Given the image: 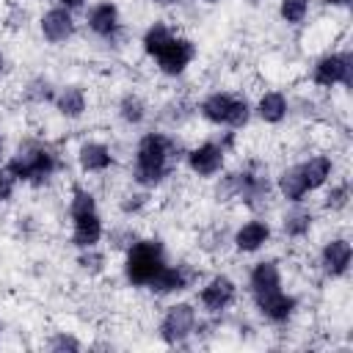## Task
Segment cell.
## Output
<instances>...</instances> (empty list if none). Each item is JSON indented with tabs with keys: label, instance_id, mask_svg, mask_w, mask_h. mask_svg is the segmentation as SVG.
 Returning a JSON list of instances; mask_svg holds the SVG:
<instances>
[{
	"label": "cell",
	"instance_id": "obj_1",
	"mask_svg": "<svg viewBox=\"0 0 353 353\" xmlns=\"http://www.w3.org/2000/svg\"><path fill=\"white\" fill-rule=\"evenodd\" d=\"M182 141L176 132L163 130L157 124L146 127L138 132L132 152H130V165H127V179L130 185H138L143 190H160L174 171L182 165Z\"/></svg>",
	"mask_w": 353,
	"mask_h": 353
},
{
	"label": "cell",
	"instance_id": "obj_2",
	"mask_svg": "<svg viewBox=\"0 0 353 353\" xmlns=\"http://www.w3.org/2000/svg\"><path fill=\"white\" fill-rule=\"evenodd\" d=\"M210 185L218 204H237L248 212H268L276 199L273 171L259 157H245L234 165H226V171L218 174Z\"/></svg>",
	"mask_w": 353,
	"mask_h": 353
},
{
	"label": "cell",
	"instance_id": "obj_3",
	"mask_svg": "<svg viewBox=\"0 0 353 353\" xmlns=\"http://www.w3.org/2000/svg\"><path fill=\"white\" fill-rule=\"evenodd\" d=\"M3 165L17 176L22 188H30V190L50 188L66 168L61 146L44 135H22L11 146Z\"/></svg>",
	"mask_w": 353,
	"mask_h": 353
},
{
	"label": "cell",
	"instance_id": "obj_4",
	"mask_svg": "<svg viewBox=\"0 0 353 353\" xmlns=\"http://www.w3.org/2000/svg\"><path fill=\"white\" fill-rule=\"evenodd\" d=\"M196 119L212 130L243 132L254 121L251 97L234 88H210L196 99Z\"/></svg>",
	"mask_w": 353,
	"mask_h": 353
},
{
	"label": "cell",
	"instance_id": "obj_5",
	"mask_svg": "<svg viewBox=\"0 0 353 353\" xmlns=\"http://www.w3.org/2000/svg\"><path fill=\"white\" fill-rule=\"evenodd\" d=\"M237 135L229 130H218V135H207L182 152V165L185 171L199 179V182H212L218 174L226 171L232 154L237 152Z\"/></svg>",
	"mask_w": 353,
	"mask_h": 353
},
{
	"label": "cell",
	"instance_id": "obj_6",
	"mask_svg": "<svg viewBox=\"0 0 353 353\" xmlns=\"http://www.w3.org/2000/svg\"><path fill=\"white\" fill-rule=\"evenodd\" d=\"M168 245L160 234H141L124 254H121V281L130 290H146L154 273L168 262Z\"/></svg>",
	"mask_w": 353,
	"mask_h": 353
},
{
	"label": "cell",
	"instance_id": "obj_7",
	"mask_svg": "<svg viewBox=\"0 0 353 353\" xmlns=\"http://www.w3.org/2000/svg\"><path fill=\"white\" fill-rule=\"evenodd\" d=\"M201 320V312L196 306V301L190 298H168V303L160 309L154 334L160 339V345L165 347H188L196 339V325Z\"/></svg>",
	"mask_w": 353,
	"mask_h": 353
},
{
	"label": "cell",
	"instance_id": "obj_8",
	"mask_svg": "<svg viewBox=\"0 0 353 353\" xmlns=\"http://www.w3.org/2000/svg\"><path fill=\"white\" fill-rule=\"evenodd\" d=\"M306 77L314 91H323V94H331L336 88L347 91L353 85V50L350 47H328V50L317 52L309 61Z\"/></svg>",
	"mask_w": 353,
	"mask_h": 353
},
{
	"label": "cell",
	"instance_id": "obj_9",
	"mask_svg": "<svg viewBox=\"0 0 353 353\" xmlns=\"http://www.w3.org/2000/svg\"><path fill=\"white\" fill-rule=\"evenodd\" d=\"M83 30L99 41L102 47H113L119 50L124 44V36H127V19H124V11L116 0H91L85 8H83V19H80Z\"/></svg>",
	"mask_w": 353,
	"mask_h": 353
},
{
	"label": "cell",
	"instance_id": "obj_10",
	"mask_svg": "<svg viewBox=\"0 0 353 353\" xmlns=\"http://www.w3.org/2000/svg\"><path fill=\"white\" fill-rule=\"evenodd\" d=\"M196 306L204 317H215L223 320L240 301V281L226 273V270H215L199 279L196 284Z\"/></svg>",
	"mask_w": 353,
	"mask_h": 353
},
{
	"label": "cell",
	"instance_id": "obj_11",
	"mask_svg": "<svg viewBox=\"0 0 353 353\" xmlns=\"http://www.w3.org/2000/svg\"><path fill=\"white\" fill-rule=\"evenodd\" d=\"M276 240V223L268 212H248L229 229V248L237 256H259Z\"/></svg>",
	"mask_w": 353,
	"mask_h": 353
},
{
	"label": "cell",
	"instance_id": "obj_12",
	"mask_svg": "<svg viewBox=\"0 0 353 353\" xmlns=\"http://www.w3.org/2000/svg\"><path fill=\"white\" fill-rule=\"evenodd\" d=\"M196 58H199L196 39L190 33H185V30L176 28L174 36L157 50V55L149 63L154 66V72L160 77H165V80H182L190 72V66L196 63Z\"/></svg>",
	"mask_w": 353,
	"mask_h": 353
},
{
	"label": "cell",
	"instance_id": "obj_13",
	"mask_svg": "<svg viewBox=\"0 0 353 353\" xmlns=\"http://www.w3.org/2000/svg\"><path fill=\"white\" fill-rule=\"evenodd\" d=\"M201 268L190 259H168L157 273L154 279L146 284L143 292H149L152 298H160V301H168V298H179L190 290H196L199 279H201Z\"/></svg>",
	"mask_w": 353,
	"mask_h": 353
},
{
	"label": "cell",
	"instance_id": "obj_14",
	"mask_svg": "<svg viewBox=\"0 0 353 353\" xmlns=\"http://www.w3.org/2000/svg\"><path fill=\"white\" fill-rule=\"evenodd\" d=\"M248 303H251L256 320L270 325V328H287L301 314V295L287 290V287L254 295V298H248Z\"/></svg>",
	"mask_w": 353,
	"mask_h": 353
},
{
	"label": "cell",
	"instance_id": "obj_15",
	"mask_svg": "<svg viewBox=\"0 0 353 353\" xmlns=\"http://www.w3.org/2000/svg\"><path fill=\"white\" fill-rule=\"evenodd\" d=\"M314 268L325 281H345L353 270V243L347 232H331L314 254Z\"/></svg>",
	"mask_w": 353,
	"mask_h": 353
},
{
	"label": "cell",
	"instance_id": "obj_16",
	"mask_svg": "<svg viewBox=\"0 0 353 353\" xmlns=\"http://www.w3.org/2000/svg\"><path fill=\"white\" fill-rule=\"evenodd\" d=\"M36 30H39V39L47 44V47H66L72 44L77 36H80V19L74 11L58 6V3H50L44 6L36 19H33Z\"/></svg>",
	"mask_w": 353,
	"mask_h": 353
},
{
	"label": "cell",
	"instance_id": "obj_17",
	"mask_svg": "<svg viewBox=\"0 0 353 353\" xmlns=\"http://www.w3.org/2000/svg\"><path fill=\"white\" fill-rule=\"evenodd\" d=\"M72 160H74V168L80 171L83 179H102L108 176L116 165H119V154H116V146L105 138H83L74 152H72Z\"/></svg>",
	"mask_w": 353,
	"mask_h": 353
},
{
	"label": "cell",
	"instance_id": "obj_18",
	"mask_svg": "<svg viewBox=\"0 0 353 353\" xmlns=\"http://www.w3.org/2000/svg\"><path fill=\"white\" fill-rule=\"evenodd\" d=\"M320 212L314 204L309 201H298V204H284V210L279 212L276 223V237H281L284 243H306L314 229H317Z\"/></svg>",
	"mask_w": 353,
	"mask_h": 353
},
{
	"label": "cell",
	"instance_id": "obj_19",
	"mask_svg": "<svg viewBox=\"0 0 353 353\" xmlns=\"http://www.w3.org/2000/svg\"><path fill=\"white\" fill-rule=\"evenodd\" d=\"M292 97L290 91L284 88H262L254 99H251V110H254V119L262 124V127H284L295 110H292Z\"/></svg>",
	"mask_w": 353,
	"mask_h": 353
},
{
	"label": "cell",
	"instance_id": "obj_20",
	"mask_svg": "<svg viewBox=\"0 0 353 353\" xmlns=\"http://www.w3.org/2000/svg\"><path fill=\"white\" fill-rule=\"evenodd\" d=\"M52 110L58 119L63 121H83L91 110V91L85 83L80 80H69V83H58L55 99H52Z\"/></svg>",
	"mask_w": 353,
	"mask_h": 353
},
{
	"label": "cell",
	"instance_id": "obj_21",
	"mask_svg": "<svg viewBox=\"0 0 353 353\" xmlns=\"http://www.w3.org/2000/svg\"><path fill=\"white\" fill-rule=\"evenodd\" d=\"M152 102L146 99V94H141L138 88H127L116 97L113 102V116L116 121L124 127V130H132V132H141L149 127L152 121Z\"/></svg>",
	"mask_w": 353,
	"mask_h": 353
},
{
	"label": "cell",
	"instance_id": "obj_22",
	"mask_svg": "<svg viewBox=\"0 0 353 353\" xmlns=\"http://www.w3.org/2000/svg\"><path fill=\"white\" fill-rule=\"evenodd\" d=\"M284 287V265L279 256H256L245 270V295H262L270 290Z\"/></svg>",
	"mask_w": 353,
	"mask_h": 353
},
{
	"label": "cell",
	"instance_id": "obj_23",
	"mask_svg": "<svg viewBox=\"0 0 353 353\" xmlns=\"http://www.w3.org/2000/svg\"><path fill=\"white\" fill-rule=\"evenodd\" d=\"M273 190H276V199L284 201V204H298V201H309L312 199L309 182H306L298 160L284 163V165H279L273 171Z\"/></svg>",
	"mask_w": 353,
	"mask_h": 353
},
{
	"label": "cell",
	"instance_id": "obj_24",
	"mask_svg": "<svg viewBox=\"0 0 353 353\" xmlns=\"http://www.w3.org/2000/svg\"><path fill=\"white\" fill-rule=\"evenodd\" d=\"M66 221H69V245H72L74 251L102 245L105 229H108L102 210L85 212V215H74V218H66Z\"/></svg>",
	"mask_w": 353,
	"mask_h": 353
},
{
	"label": "cell",
	"instance_id": "obj_25",
	"mask_svg": "<svg viewBox=\"0 0 353 353\" xmlns=\"http://www.w3.org/2000/svg\"><path fill=\"white\" fill-rule=\"evenodd\" d=\"M298 163H301V171H303V176H306V182H309L312 196H317V193L339 174L336 157H334L331 152H309V154H303Z\"/></svg>",
	"mask_w": 353,
	"mask_h": 353
},
{
	"label": "cell",
	"instance_id": "obj_26",
	"mask_svg": "<svg viewBox=\"0 0 353 353\" xmlns=\"http://www.w3.org/2000/svg\"><path fill=\"white\" fill-rule=\"evenodd\" d=\"M152 119L157 121V127H163V130H171V132H179L190 119H196V99H188V97H171V99H165L154 113H152Z\"/></svg>",
	"mask_w": 353,
	"mask_h": 353
},
{
	"label": "cell",
	"instance_id": "obj_27",
	"mask_svg": "<svg viewBox=\"0 0 353 353\" xmlns=\"http://www.w3.org/2000/svg\"><path fill=\"white\" fill-rule=\"evenodd\" d=\"M350 201H353V190H350V179L345 174H336L323 190H320V201L314 204L320 215H345L350 210Z\"/></svg>",
	"mask_w": 353,
	"mask_h": 353
},
{
	"label": "cell",
	"instance_id": "obj_28",
	"mask_svg": "<svg viewBox=\"0 0 353 353\" xmlns=\"http://www.w3.org/2000/svg\"><path fill=\"white\" fill-rule=\"evenodd\" d=\"M55 91H58V83L50 74L36 72V74L25 77V83L19 85V99L28 108H52Z\"/></svg>",
	"mask_w": 353,
	"mask_h": 353
},
{
	"label": "cell",
	"instance_id": "obj_29",
	"mask_svg": "<svg viewBox=\"0 0 353 353\" xmlns=\"http://www.w3.org/2000/svg\"><path fill=\"white\" fill-rule=\"evenodd\" d=\"M154 193L152 190H143V188H138V185H127L119 196H116V212H119V218H124V221H138V218H143L149 210H152V199Z\"/></svg>",
	"mask_w": 353,
	"mask_h": 353
},
{
	"label": "cell",
	"instance_id": "obj_30",
	"mask_svg": "<svg viewBox=\"0 0 353 353\" xmlns=\"http://www.w3.org/2000/svg\"><path fill=\"white\" fill-rule=\"evenodd\" d=\"M174 30H176V25H174L171 19H165V17H154L152 22H146V28H143L141 36H138V50H141V55H143L146 61H152V58L157 55V50L174 36Z\"/></svg>",
	"mask_w": 353,
	"mask_h": 353
},
{
	"label": "cell",
	"instance_id": "obj_31",
	"mask_svg": "<svg viewBox=\"0 0 353 353\" xmlns=\"http://www.w3.org/2000/svg\"><path fill=\"white\" fill-rule=\"evenodd\" d=\"M63 204H66V218H74V215H85V212H97V210H102V207H99V196H97V190H94L88 182H83V179H72V182H69Z\"/></svg>",
	"mask_w": 353,
	"mask_h": 353
},
{
	"label": "cell",
	"instance_id": "obj_32",
	"mask_svg": "<svg viewBox=\"0 0 353 353\" xmlns=\"http://www.w3.org/2000/svg\"><path fill=\"white\" fill-rule=\"evenodd\" d=\"M110 251L105 245H94V248H80L74 251V268L77 273H83L85 279H102L110 270Z\"/></svg>",
	"mask_w": 353,
	"mask_h": 353
},
{
	"label": "cell",
	"instance_id": "obj_33",
	"mask_svg": "<svg viewBox=\"0 0 353 353\" xmlns=\"http://www.w3.org/2000/svg\"><path fill=\"white\" fill-rule=\"evenodd\" d=\"M314 11V0H276V19L290 28L298 30L312 19Z\"/></svg>",
	"mask_w": 353,
	"mask_h": 353
},
{
	"label": "cell",
	"instance_id": "obj_34",
	"mask_svg": "<svg viewBox=\"0 0 353 353\" xmlns=\"http://www.w3.org/2000/svg\"><path fill=\"white\" fill-rule=\"evenodd\" d=\"M141 237V229L135 226V221H116V223H110L108 229H105V240H102V245L110 251V254H124L135 240Z\"/></svg>",
	"mask_w": 353,
	"mask_h": 353
},
{
	"label": "cell",
	"instance_id": "obj_35",
	"mask_svg": "<svg viewBox=\"0 0 353 353\" xmlns=\"http://www.w3.org/2000/svg\"><path fill=\"white\" fill-rule=\"evenodd\" d=\"M47 350H52V353H80L83 347H85V342L74 334V331H63V328H58V331H50V336L41 342Z\"/></svg>",
	"mask_w": 353,
	"mask_h": 353
},
{
	"label": "cell",
	"instance_id": "obj_36",
	"mask_svg": "<svg viewBox=\"0 0 353 353\" xmlns=\"http://www.w3.org/2000/svg\"><path fill=\"white\" fill-rule=\"evenodd\" d=\"M30 22H33V17H30V11H28L22 3H11V6L6 8V14H3V25H6L8 30H28Z\"/></svg>",
	"mask_w": 353,
	"mask_h": 353
},
{
	"label": "cell",
	"instance_id": "obj_37",
	"mask_svg": "<svg viewBox=\"0 0 353 353\" xmlns=\"http://www.w3.org/2000/svg\"><path fill=\"white\" fill-rule=\"evenodd\" d=\"M22 185L17 182V176L6 168V165H0V207H6V204H11L14 199H17V190H19Z\"/></svg>",
	"mask_w": 353,
	"mask_h": 353
},
{
	"label": "cell",
	"instance_id": "obj_38",
	"mask_svg": "<svg viewBox=\"0 0 353 353\" xmlns=\"http://www.w3.org/2000/svg\"><path fill=\"white\" fill-rule=\"evenodd\" d=\"M350 3H353V0H320V6L328 8V11H347Z\"/></svg>",
	"mask_w": 353,
	"mask_h": 353
},
{
	"label": "cell",
	"instance_id": "obj_39",
	"mask_svg": "<svg viewBox=\"0 0 353 353\" xmlns=\"http://www.w3.org/2000/svg\"><path fill=\"white\" fill-rule=\"evenodd\" d=\"M152 8H160V11H171V8H179L185 0H146Z\"/></svg>",
	"mask_w": 353,
	"mask_h": 353
},
{
	"label": "cell",
	"instance_id": "obj_40",
	"mask_svg": "<svg viewBox=\"0 0 353 353\" xmlns=\"http://www.w3.org/2000/svg\"><path fill=\"white\" fill-rule=\"evenodd\" d=\"M52 3H58V6H63V8H69V11H74V14H80L91 0H52Z\"/></svg>",
	"mask_w": 353,
	"mask_h": 353
},
{
	"label": "cell",
	"instance_id": "obj_41",
	"mask_svg": "<svg viewBox=\"0 0 353 353\" xmlns=\"http://www.w3.org/2000/svg\"><path fill=\"white\" fill-rule=\"evenodd\" d=\"M8 152H11V149H8V135H6V130L0 127V165L6 163V157H8Z\"/></svg>",
	"mask_w": 353,
	"mask_h": 353
},
{
	"label": "cell",
	"instance_id": "obj_42",
	"mask_svg": "<svg viewBox=\"0 0 353 353\" xmlns=\"http://www.w3.org/2000/svg\"><path fill=\"white\" fill-rule=\"evenodd\" d=\"M6 72H8V52H6L3 44H0V80L6 77Z\"/></svg>",
	"mask_w": 353,
	"mask_h": 353
},
{
	"label": "cell",
	"instance_id": "obj_43",
	"mask_svg": "<svg viewBox=\"0 0 353 353\" xmlns=\"http://www.w3.org/2000/svg\"><path fill=\"white\" fill-rule=\"evenodd\" d=\"M199 3H204V6H218L221 0H199Z\"/></svg>",
	"mask_w": 353,
	"mask_h": 353
},
{
	"label": "cell",
	"instance_id": "obj_44",
	"mask_svg": "<svg viewBox=\"0 0 353 353\" xmlns=\"http://www.w3.org/2000/svg\"><path fill=\"white\" fill-rule=\"evenodd\" d=\"M243 3H248V6H259L262 0H243Z\"/></svg>",
	"mask_w": 353,
	"mask_h": 353
},
{
	"label": "cell",
	"instance_id": "obj_45",
	"mask_svg": "<svg viewBox=\"0 0 353 353\" xmlns=\"http://www.w3.org/2000/svg\"><path fill=\"white\" fill-rule=\"evenodd\" d=\"M0 334H3V320H0Z\"/></svg>",
	"mask_w": 353,
	"mask_h": 353
}]
</instances>
